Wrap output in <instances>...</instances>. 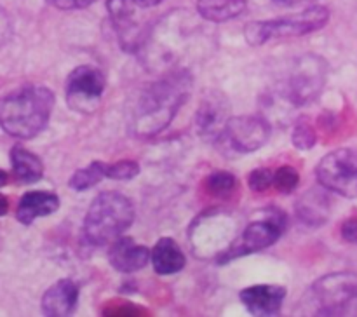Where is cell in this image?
Returning a JSON list of instances; mask_svg holds the SVG:
<instances>
[{"label": "cell", "mask_w": 357, "mask_h": 317, "mask_svg": "<svg viewBox=\"0 0 357 317\" xmlns=\"http://www.w3.org/2000/svg\"><path fill=\"white\" fill-rule=\"evenodd\" d=\"M328 80V61L323 56L305 54L295 61L288 82V98L296 107L312 103Z\"/></svg>", "instance_id": "obj_8"}, {"label": "cell", "mask_w": 357, "mask_h": 317, "mask_svg": "<svg viewBox=\"0 0 357 317\" xmlns=\"http://www.w3.org/2000/svg\"><path fill=\"white\" fill-rule=\"evenodd\" d=\"M131 2L135 3V6H139V7H155V6H159L162 0H131Z\"/></svg>", "instance_id": "obj_30"}, {"label": "cell", "mask_w": 357, "mask_h": 317, "mask_svg": "<svg viewBox=\"0 0 357 317\" xmlns=\"http://www.w3.org/2000/svg\"><path fill=\"white\" fill-rule=\"evenodd\" d=\"M342 237H344L347 242L357 244V218L356 216L345 219L344 225H342Z\"/></svg>", "instance_id": "obj_28"}, {"label": "cell", "mask_w": 357, "mask_h": 317, "mask_svg": "<svg viewBox=\"0 0 357 317\" xmlns=\"http://www.w3.org/2000/svg\"><path fill=\"white\" fill-rule=\"evenodd\" d=\"M275 6L281 7H295V6H303V3H314L317 0H272Z\"/></svg>", "instance_id": "obj_29"}, {"label": "cell", "mask_w": 357, "mask_h": 317, "mask_svg": "<svg viewBox=\"0 0 357 317\" xmlns=\"http://www.w3.org/2000/svg\"><path fill=\"white\" fill-rule=\"evenodd\" d=\"M139 174V164L136 160H119V162L110 164L107 169V178L117 181L132 180Z\"/></svg>", "instance_id": "obj_25"}, {"label": "cell", "mask_w": 357, "mask_h": 317, "mask_svg": "<svg viewBox=\"0 0 357 317\" xmlns=\"http://www.w3.org/2000/svg\"><path fill=\"white\" fill-rule=\"evenodd\" d=\"M7 211H9V202H7V199L0 194V216H6Z\"/></svg>", "instance_id": "obj_31"}, {"label": "cell", "mask_w": 357, "mask_h": 317, "mask_svg": "<svg viewBox=\"0 0 357 317\" xmlns=\"http://www.w3.org/2000/svg\"><path fill=\"white\" fill-rule=\"evenodd\" d=\"M321 187L342 197H357V150L338 148L321 159L316 167Z\"/></svg>", "instance_id": "obj_7"}, {"label": "cell", "mask_w": 357, "mask_h": 317, "mask_svg": "<svg viewBox=\"0 0 357 317\" xmlns=\"http://www.w3.org/2000/svg\"><path fill=\"white\" fill-rule=\"evenodd\" d=\"M229 121L230 105L227 98L218 91H211V93L204 94L194 118L195 132L204 141H218L225 134Z\"/></svg>", "instance_id": "obj_11"}, {"label": "cell", "mask_w": 357, "mask_h": 317, "mask_svg": "<svg viewBox=\"0 0 357 317\" xmlns=\"http://www.w3.org/2000/svg\"><path fill=\"white\" fill-rule=\"evenodd\" d=\"M317 316L357 314V275L335 272L316 281L310 289Z\"/></svg>", "instance_id": "obj_5"}, {"label": "cell", "mask_w": 357, "mask_h": 317, "mask_svg": "<svg viewBox=\"0 0 357 317\" xmlns=\"http://www.w3.org/2000/svg\"><path fill=\"white\" fill-rule=\"evenodd\" d=\"M80 288L72 279H59L42 296V312L49 317L72 316L79 303Z\"/></svg>", "instance_id": "obj_14"}, {"label": "cell", "mask_w": 357, "mask_h": 317, "mask_svg": "<svg viewBox=\"0 0 357 317\" xmlns=\"http://www.w3.org/2000/svg\"><path fill=\"white\" fill-rule=\"evenodd\" d=\"M300 183V174L295 167L281 166L274 171V187L281 194H291Z\"/></svg>", "instance_id": "obj_23"}, {"label": "cell", "mask_w": 357, "mask_h": 317, "mask_svg": "<svg viewBox=\"0 0 357 317\" xmlns=\"http://www.w3.org/2000/svg\"><path fill=\"white\" fill-rule=\"evenodd\" d=\"M52 108L54 94L49 87H23L0 100V127L14 138L31 139L44 131Z\"/></svg>", "instance_id": "obj_2"}, {"label": "cell", "mask_w": 357, "mask_h": 317, "mask_svg": "<svg viewBox=\"0 0 357 317\" xmlns=\"http://www.w3.org/2000/svg\"><path fill=\"white\" fill-rule=\"evenodd\" d=\"M286 298V288L275 284H257L241 291V302L250 314L258 317L278 316Z\"/></svg>", "instance_id": "obj_12"}, {"label": "cell", "mask_w": 357, "mask_h": 317, "mask_svg": "<svg viewBox=\"0 0 357 317\" xmlns=\"http://www.w3.org/2000/svg\"><path fill=\"white\" fill-rule=\"evenodd\" d=\"M271 132L272 127L267 118L260 115H237L230 117L222 139L229 141L234 152L253 153L265 146Z\"/></svg>", "instance_id": "obj_10"}, {"label": "cell", "mask_w": 357, "mask_h": 317, "mask_svg": "<svg viewBox=\"0 0 357 317\" xmlns=\"http://www.w3.org/2000/svg\"><path fill=\"white\" fill-rule=\"evenodd\" d=\"M248 0H197V13L211 23H225L243 16Z\"/></svg>", "instance_id": "obj_18"}, {"label": "cell", "mask_w": 357, "mask_h": 317, "mask_svg": "<svg viewBox=\"0 0 357 317\" xmlns=\"http://www.w3.org/2000/svg\"><path fill=\"white\" fill-rule=\"evenodd\" d=\"M330 10L324 6H312L289 16L275 17L268 21H251L244 26V37L250 45H264L274 38L302 37L326 26Z\"/></svg>", "instance_id": "obj_4"}, {"label": "cell", "mask_w": 357, "mask_h": 317, "mask_svg": "<svg viewBox=\"0 0 357 317\" xmlns=\"http://www.w3.org/2000/svg\"><path fill=\"white\" fill-rule=\"evenodd\" d=\"M248 185H250L251 190L255 192H265L268 190V187L274 185V171H271L268 167H258L253 169L248 176Z\"/></svg>", "instance_id": "obj_26"}, {"label": "cell", "mask_w": 357, "mask_h": 317, "mask_svg": "<svg viewBox=\"0 0 357 317\" xmlns=\"http://www.w3.org/2000/svg\"><path fill=\"white\" fill-rule=\"evenodd\" d=\"M135 222V206L119 192H101L84 218V237L93 246L112 244Z\"/></svg>", "instance_id": "obj_3"}, {"label": "cell", "mask_w": 357, "mask_h": 317, "mask_svg": "<svg viewBox=\"0 0 357 317\" xmlns=\"http://www.w3.org/2000/svg\"><path fill=\"white\" fill-rule=\"evenodd\" d=\"M237 187V178L229 171H215L206 180V188L216 199H227L234 194Z\"/></svg>", "instance_id": "obj_22"}, {"label": "cell", "mask_w": 357, "mask_h": 317, "mask_svg": "<svg viewBox=\"0 0 357 317\" xmlns=\"http://www.w3.org/2000/svg\"><path fill=\"white\" fill-rule=\"evenodd\" d=\"M58 208L59 197L54 192L31 190L26 192L20 199V204H17L16 209V218L23 225H31L37 218H44V216H49L54 211H58Z\"/></svg>", "instance_id": "obj_16"}, {"label": "cell", "mask_w": 357, "mask_h": 317, "mask_svg": "<svg viewBox=\"0 0 357 317\" xmlns=\"http://www.w3.org/2000/svg\"><path fill=\"white\" fill-rule=\"evenodd\" d=\"M286 229V215L278 209H272V215H267L265 219L250 223L218 258V263H227L236 258L246 256V254L257 253L278 242Z\"/></svg>", "instance_id": "obj_6"}, {"label": "cell", "mask_w": 357, "mask_h": 317, "mask_svg": "<svg viewBox=\"0 0 357 317\" xmlns=\"http://www.w3.org/2000/svg\"><path fill=\"white\" fill-rule=\"evenodd\" d=\"M152 265L153 270L159 275H173L183 270L187 265V258L176 240L171 237H162L157 240L152 249Z\"/></svg>", "instance_id": "obj_17"}, {"label": "cell", "mask_w": 357, "mask_h": 317, "mask_svg": "<svg viewBox=\"0 0 357 317\" xmlns=\"http://www.w3.org/2000/svg\"><path fill=\"white\" fill-rule=\"evenodd\" d=\"M152 260V253L146 246L135 242L131 237L121 235L112 242L108 251V261L117 272L131 274L146 267V263Z\"/></svg>", "instance_id": "obj_13"}, {"label": "cell", "mask_w": 357, "mask_h": 317, "mask_svg": "<svg viewBox=\"0 0 357 317\" xmlns=\"http://www.w3.org/2000/svg\"><path fill=\"white\" fill-rule=\"evenodd\" d=\"M108 14H110L112 24L121 38L122 49L138 47L139 44V26L135 20V10L131 7V0H108Z\"/></svg>", "instance_id": "obj_15"}, {"label": "cell", "mask_w": 357, "mask_h": 317, "mask_svg": "<svg viewBox=\"0 0 357 317\" xmlns=\"http://www.w3.org/2000/svg\"><path fill=\"white\" fill-rule=\"evenodd\" d=\"M6 183H7V173L0 169V188H2Z\"/></svg>", "instance_id": "obj_32"}, {"label": "cell", "mask_w": 357, "mask_h": 317, "mask_svg": "<svg viewBox=\"0 0 357 317\" xmlns=\"http://www.w3.org/2000/svg\"><path fill=\"white\" fill-rule=\"evenodd\" d=\"M328 212H330L328 199L316 190L305 194L296 202V215L303 223L310 226L323 225L328 219Z\"/></svg>", "instance_id": "obj_20"}, {"label": "cell", "mask_w": 357, "mask_h": 317, "mask_svg": "<svg viewBox=\"0 0 357 317\" xmlns=\"http://www.w3.org/2000/svg\"><path fill=\"white\" fill-rule=\"evenodd\" d=\"M293 145L298 150H310L316 145V131L307 118H300L293 129Z\"/></svg>", "instance_id": "obj_24"}, {"label": "cell", "mask_w": 357, "mask_h": 317, "mask_svg": "<svg viewBox=\"0 0 357 317\" xmlns=\"http://www.w3.org/2000/svg\"><path fill=\"white\" fill-rule=\"evenodd\" d=\"M105 86L107 79L98 66H77L66 79V101L70 108L79 114L94 111L103 96Z\"/></svg>", "instance_id": "obj_9"}, {"label": "cell", "mask_w": 357, "mask_h": 317, "mask_svg": "<svg viewBox=\"0 0 357 317\" xmlns=\"http://www.w3.org/2000/svg\"><path fill=\"white\" fill-rule=\"evenodd\" d=\"M194 79L183 68L173 70L150 84L135 105L131 131L142 138H150L164 131L188 100Z\"/></svg>", "instance_id": "obj_1"}, {"label": "cell", "mask_w": 357, "mask_h": 317, "mask_svg": "<svg viewBox=\"0 0 357 317\" xmlns=\"http://www.w3.org/2000/svg\"><path fill=\"white\" fill-rule=\"evenodd\" d=\"M52 7L61 10H75V9H84V7H89L91 3H94L96 0H47Z\"/></svg>", "instance_id": "obj_27"}, {"label": "cell", "mask_w": 357, "mask_h": 317, "mask_svg": "<svg viewBox=\"0 0 357 317\" xmlns=\"http://www.w3.org/2000/svg\"><path fill=\"white\" fill-rule=\"evenodd\" d=\"M107 169L108 164L101 162V160H94L89 166L82 167V169H77L73 173V176L70 178L68 185L77 192L89 190V188H93L94 185H98L101 180L107 178Z\"/></svg>", "instance_id": "obj_21"}, {"label": "cell", "mask_w": 357, "mask_h": 317, "mask_svg": "<svg viewBox=\"0 0 357 317\" xmlns=\"http://www.w3.org/2000/svg\"><path fill=\"white\" fill-rule=\"evenodd\" d=\"M10 164H13L14 174L21 183H37L44 176L42 160L20 145L10 150Z\"/></svg>", "instance_id": "obj_19"}]
</instances>
